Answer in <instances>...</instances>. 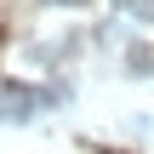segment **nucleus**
Returning <instances> with one entry per match:
<instances>
[{
    "instance_id": "obj_1",
    "label": "nucleus",
    "mask_w": 154,
    "mask_h": 154,
    "mask_svg": "<svg viewBox=\"0 0 154 154\" xmlns=\"http://www.w3.org/2000/svg\"><path fill=\"white\" fill-rule=\"evenodd\" d=\"M46 97L40 91H23V86H6L0 91V109H6V120H34V109H40Z\"/></svg>"
},
{
    "instance_id": "obj_2",
    "label": "nucleus",
    "mask_w": 154,
    "mask_h": 154,
    "mask_svg": "<svg viewBox=\"0 0 154 154\" xmlns=\"http://www.w3.org/2000/svg\"><path fill=\"white\" fill-rule=\"evenodd\" d=\"M57 6H86V0H57Z\"/></svg>"
}]
</instances>
